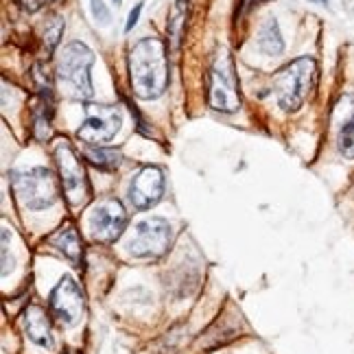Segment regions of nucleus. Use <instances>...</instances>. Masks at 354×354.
<instances>
[{"label":"nucleus","instance_id":"obj_18","mask_svg":"<svg viewBox=\"0 0 354 354\" xmlns=\"http://www.w3.org/2000/svg\"><path fill=\"white\" fill-rule=\"evenodd\" d=\"M62 33H64V20L62 18H53L50 24L46 26V33H44V42H46L48 53L55 50V46L59 44Z\"/></svg>","mask_w":354,"mask_h":354},{"label":"nucleus","instance_id":"obj_21","mask_svg":"<svg viewBox=\"0 0 354 354\" xmlns=\"http://www.w3.org/2000/svg\"><path fill=\"white\" fill-rule=\"evenodd\" d=\"M16 3L20 7H24L26 11H37V9H42L46 3H50V0H16Z\"/></svg>","mask_w":354,"mask_h":354},{"label":"nucleus","instance_id":"obj_19","mask_svg":"<svg viewBox=\"0 0 354 354\" xmlns=\"http://www.w3.org/2000/svg\"><path fill=\"white\" fill-rule=\"evenodd\" d=\"M90 5H92V13H94V18H97V22L110 24L112 16H110V9H107V5L103 3V0H90Z\"/></svg>","mask_w":354,"mask_h":354},{"label":"nucleus","instance_id":"obj_20","mask_svg":"<svg viewBox=\"0 0 354 354\" xmlns=\"http://www.w3.org/2000/svg\"><path fill=\"white\" fill-rule=\"evenodd\" d=\"M9 269H13V263H9V234L5 230L3 232V276L9 274Z\"/></svg>","mask_w":354,"mask_h":354},{"label":"nucleus","instance_id":"obj_10","mask_svg":"<svg viewBox=\"0 0 354 354\" xmlns=\"http://www.w3.org/2000/svg\"><path fill=\"white\" fill-rule=\"evenodd\" d=\"M48 306H50L53 315H55L64 326H77L81 322V317H84L86 297H84L81 287L71 276H64L57 282V287L50 291Z\"/></svg>","mask_w":354,"mask_h":354},{"label":"nucleus","instance_id":"obj_13","mask_svg":"<svg viewBox=\"0 0 354 354\" xmlns=\"http://www.w3.org/2000/svg\"><path fill=\"white\" fill-rule=\"evenodd\" d=\"M22 326H24V333L31 342L39 348H53V328H50V319L46 315V310L37 304L26 306L22 313Z\"/></svg>","mask_w":354,"mask_h":354},{"label":"nucleus","instance_id":"obj_11","mask_svg":"<svg viewBox=\"0 0 354 354\" xmlns=\"http://www.w3.org/2000/svg\"><path fill=\"white\" fill-rule=\"evenodd\" d=\"M165 171L160 167H145L133 175L129 184V201L136 210H151L165 195Z\"/></svg>","mask_w":354,"mask_h":354},{"label":"nucleus","instance_id":"obj_15","mask_svg":"<svg viewBox=\"0 0 354 354\" xmlns=\"http://www.w3.org/2000/svg\"><path fill=\"white\" fill-rule=\"evenodd\" d=\"M186 22H188V0H175L169 11V22H167L169 46L173 53H177L182 46V39L186 35Z\"/></svg>","mask_w":354,"mask_h":354},{"label":"nucleus","instance_id":"obj_22","mask_svg":"<svg viewBox=\"0 0 354 354\" xmlns=\"http://www.w3.org/2000/svg\"><path fill=\"white\" fill-rule=\"evenodd\" d=\"M140 11H142V3H138L133 9H131V13H129V18H127V26H125V31H131L133 26H136V22H138V18H140Z\"/></svg>","mask_w":354,"mask_h":354},{"label":"nucleus","instance_id":"obj_4","mask_svg":"<svg viewBox=\"0 0 354 354\" xmlns=\"http://www.w3.org/2000/svg\"><path fill=\"white\" fill-rule=\"evenodd\" d=\"M208 101L210 107L223 114H234L241 107V90L236 79L234 59L227 48H219L208 75Z\"/></svg>","mask_w":354,"mask_h":354},{"label":"nucleus","instance_id":"obj_17","mask_svg":"<svg viewBox=\"0 0 354 354\" xmlns=\"http://www.w3.org/2000/svg\"><path fill=\"white\" fill-rule=\"evenodd\" d=\"M86 158L94 167H99L103 171H114L120 165V151H116V149H107V147H88Z\"/></svg>","mask_w":354,"mask_h":354},{"label":"nucleus","instance_id":"obj_5","mask_svg":"<svg viewBox=\"0 0 354 354\" xmlns=\"http://www.w3.org/2000/svg\"><path fill=\"white\" fill-rule=\"evenodd\" d=\"M11 186L18 201L29 210H46L59 197L57 177L46 167H35L31 171H13Z\"/></svg>","mask_w":354,"mask_h":354},{"label":"nucleus","instance_id":"obj_6","mask_svg":"<svg viewBox=\"0 0 354 354\" xmlns=\"http://www.w3.org/2000/svg\"><path fill=\"white\" fill-rule=\"evenodd\" d=\"M55 162L59 167V182L64 188V197L71 206H84L90 197V182L88 173L81 165V160L73 151L68 140L57 142L55 147Z\"/></svg>","mask_w":354,"mask_h":354},{"label":"nucleus","instance_id":"obj_12","mask_svg":"<svg viewBox=\"0 0 354 354\" xmlns=\"http://www.w3.org/2000/svg\"><path fill=\"white\" fill-rule=\"evenodd\" d=\"M333 125L339 153L348 160H354V92L344 94L337 101L333 112Z\"/></svg>","mask_w":354,"mask_h":354},{"label":"nucleus","instance_id":"obj_2","mask_svg":"<svg viewBox=\"0 0 354 354\" xmlns=\"http://www.w3.org/2000/svg\"><path fill=\"white\" fill-rule=\"evenodd\" d=\"M317 62L313 57H299L274 75L271 90L276 94L278 107L282 112H295L308 99V94L315 86Z\"/></svg>","mask_w":354,"mask_h":354},{"label":"nucleus","instance_id":"obj_16","mask_svg":"<svg viewBox=\"0 0 354 354\" xmlns=\"http://www.w3.org/2000/svg\"><path fill=\"white\" fill-rule=\"evenodd\" d=\"M258 48H261L265 55H280L284 50V42L280 35V26L276 18H267L265 24L261 26V33H258Z\"/></svg>","mask_w":354,"mask_h":354},{"label":"nucleus","instance_id":"obj_23","mask_svg":"<svg viewBox=\"0 0 354 354\" xmlns=\"http://www.w3.org/2000/svg\"><path fill=\"white\" fill-rule=\"evenodd\" d=\"M319 3H322V5H326V3H328V0H319Z\"/></svg>","mask_w":354,"mask_h":354},{"label":"nucleus","instance_id":"obj_24","mask_svg":"<svg viewBox=\"0 0 354 354\" xmlns=\"http://www.w3.org/2000/svg\"><path fill=\"white\" fill-rule=\"evenodd\" d=\"M114 3H116V5H120V0H114Z\"/></svg>","mask_w":354,"mask_h":354},{"label":"nucleus","instance_id":"obj_14","mask_svg":"<svg viewBox=\"0 0 354 354\" xmlns=\"http://www.w3.org/2000/svg\"><path fill=\"white\" fill-rule=\"evenodd\" d=\"M48 245L55 248L64 258H68L75 267L81 265V239H79V232L75 225H71V223L62 225L57 232L48 239Z\"/></svg>","mask_w":354,"mask_h":354},{"label":"nucleus","instance_id":"obj_3","mask_svg":"<svg viewBox=\"0 0 354 354\" xmlns=\"http://www.w3.org/2000/svg\"><path fill=\"white\" fill-rule=\"evenodd\" d=\"M94 64V53L81 42L66 44L57 55V79L68 88L73 99H92V77L90 68Z\"/></svg>","mask_w":354,"mask_h":354},{"label":"nucleus","instance_id":"obj_7","mask_svg":"<svg viewBox=\"0 0 354 354\" xmlns=\"http://www.w3.org/2000/svg\"><path fill=\"white\" fill-rule=\"evenodd\" d=\"M171 241V223L160 216H151L133 225V236L127 241V252L133 258H160L169 252Z\"/></svg>","mask_w":354,"mask_h":354},{"label":"nucleus","instance_id":"obj_8","mask_svg":"<svg viewBox=\"0 0 354 354\" xmlns=\"http://www.w3.org/2000/svg\"><path fill=\"white\" fill-rule=\"evenodd\" d=\"M122 125V114L114 105H86V120L77 129V138L88 147H103L116 138Z\"/></svg>","mask_w":354,"mask_h":354},{"label":"nucleus","instance_id":"obj_9","mask_svg":"<svg viewBox=\"0 0 354 354\" xmlns=\"http://www.w3.org/2000/svg\"><path fill=\"white\" fill-rule=\"evenodd\" d=\"M127 227V210L116 197H103L92 206L88 216V230L92 241L114 243Z\"/></svg>","mask_w":354,"mask_h":354},{"label":"nucleus","instance_id":"obj_1","mask_svg":"<svg viewBox=\"0 0 354 354\" xmlns=\"http://www.w3.org/2000/svg\"><path fill=\"white\" fill-rule=\"evenodd\" d=\"M129 84L138 99L153 101L169 86L167 46L158 37H145L129 50Z\"/></svg>","mask_w":354,"mask_h":354}]
</instances>
